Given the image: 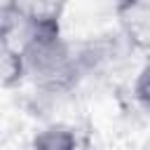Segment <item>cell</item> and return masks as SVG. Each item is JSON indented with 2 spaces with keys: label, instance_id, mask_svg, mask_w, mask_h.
Returning a JSON list of instances; mask_svg holds the SVG:
<instances>
[{
  "label": "cell",
  "instance_id": "2",
  "mask_svg": "<svg viewBox=\"0 0 150 150\" xmlns=\"http://www.w3.org/2000/svg\"><path fill=\"white\" fill-rule=\"evenodd\" d=\"M117 19L129 45L150 49V0H120Z\"/></svg>",
  "mask_w": 150,
  "mask_h": 150
},
{
  "label": "cell",
  "instance_id": "3",
  "mask_svg": "<svg viewBox=\"0 0 150 150\" xmlns=\"http://www.w3.org/2000/svg\"><path fill=\"white\" fill-rule=\"evenodd\" d=\"M77 131L70 124L54 122L42 127L28 143V150H77Z\"/></svg>",
  "mask_w": 150,
  "mask_h": 150
},
{
  "label": "cell",
  "instance_id": "4",
  "mask_svg": "<svg viewBox=\"0 0 150 150\" xmlns=\"http://www.w3.org/2000/svg\"><path fill=\"white\" fill-rule=\"evenodd\" d=\"M26 80L21 49L14 40L0 38V89H14Z\"/></svg>",
  "mask_w": 150,
  "mask_h": 150
},
{
  "label": "cell",
  "instance_id": "5",
  "mask_svg": "<svg viewBox=\"0 0 150 150\" xmlns=\"http://www.w3.org/2000/svg\"><path fill=\"white\" fill-rule=\"evenodd\" d=\"M134 98L150 115V56L145 59V63L136 73V80H134Z\"/></svg>",
  "mask_w": 150,
  "mask_h": 150
},
{
  "label": "cell",
  "instance_id": "1",
  "mask_svg": "<svg viewBox=\"0 0 150 150\" xmlns=\"http://www.w3.org/2000/svg\"><path fill=\"white\" fill-rule=\"evenodd\" d=\"M19 49L26 80L47 94H63L84 75L77 49L63 38L61 16H26Z\"/></svg>",
  "mask_w": 150,
  "mask_h": 150
}]
</instances>
